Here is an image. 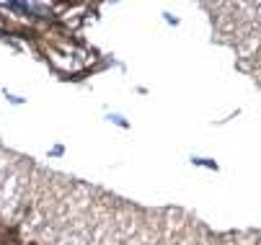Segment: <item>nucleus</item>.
I'll return each mask as SVG.
<instances>
[{"label":"nucleus","mask_w":261,"mask_h":245,"mask_svg":"<svg viewBox=\"0 0 261 245\" xmlns=\"http://www.w3.org/2000/svg\"><path fill=\"white\" fill-rule=\"evenodd\" d=\"M3 245H18V235L16 233H6L3 235Z\"/></svg>","instance_id":"nucleus-1"}]
</instances>
